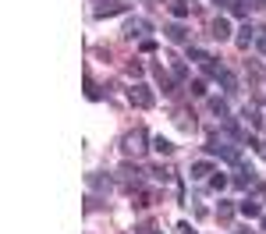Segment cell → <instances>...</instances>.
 Listing matches in <instances>:
<instances>
[{
  "mask_svg": "<svg viewBox=\"0 0 266 234\" xmlns=\"http://www.w3.org/2000/svg\"><path fill=\"white\" fill-rule=\"evenodd\" d=\"M263 231H266V217H263Z\"/></svg>",
  "mask_w": 266,
  "mask_h": 234,
  "instance_id": "484cf974",
  "label": "cell"
},
{
  "mask_svg": "<svg viewBox=\"0 0 266 234\" xmlns=\"http://www.w3.org/2000/svg\"><path fill=\"white\" fill-rule=\"evenodd\" d=\"M209 174H213V167H209L206 160H199V163H192V177H196V181H202V177H209Z\"/></svg>",
  "mask_w": 266,
  "mask_h": 234,
  "instance_id": "8fae6325",
  "label": "cell"
},
{
  "mask_svg": "<svg viewBox=\"0 0 266 234\" xmlns=\"http://www.w3.org/2000/svg\"><path fill=\"white\" fill-rule=\"evenodd\" d=\"M128 75H135V78L142 75V64H138V61H132V64H128Z\"/></svg>",
  "mask_w": 266,
  "mask_h": 234,
  "instance_id": "603a6c76",
  "label": "cell"
},
{
  "mask_svg": "<svg viewBox=\"0 0 266 234\" xmlns=\"http://www.w3.org/2000/svg\"><path fill=\"white\" fill-rule=\"evenodd\" d=\"M188 57H192L196 64H209V61H213V57H209L206 50H199V46H192V50H188Z\"/></svg>",
  "mask_w": 266,
  "mask_h": 234,
  "instance_id": "9a60e30c",
  "label": "cell"
},
{
  "mask_svg": "<svg viewBox=\"0 0 266 234\" xmlns=\"http://www.w3.org/2000/svg\"><path fill=\"white\" fill-rule=\"evenodd\" d=\"M149 174H153V177H156V181H171V170H167V167H153V170H149Z\"/></svg>",
  "mask_w": 266,
  "mask_h": 234,
  "instance_id": "ffe728a7",
  "label": "cell"
},
{
  "mask_svg": "<svg viewBox=\"0 0 266 234\" xmlns=\"http://www.w3.org/2000/svg\"><path fill=\"white\" fill-rule=\"evenodd\" d=\"M231 14H238V18H245V14H249V7H245V0H234V4H231Z\"/></svg>",
  "mask_w": 266,
  "mask_h": 234,
  "instance_id": "d6986e66",
  "label": "cell"
},
{
  "mask_svg": "<svg viewBox=\"0 0 266 234\" xmlns=\"http://www.w3.org/2000/svg\"><path fill=\"white\" fill-rule=\"evenodd\" d=\"M171 68H174V78H185L188 71H185V64L178 61V57H171Z\"/></svg>",
  "mask_w": 266,
  "mask_h": 234,
  "instance_id": "7402d4cb",
  "label": "cell"
},
{
  "mask_svg": "<svg viewBox=\"0 0 266 234\" xmlns=\"http://www.w3.org/2000/svg\"><path fill=\"white\" fill-rule=\"evenodd\" d=\"M163 36H167L171 43H188V29H185L181 21H174V25H167V29H163Z\"/></svg>",
  "mask_w": 266,
  "mask_h": 234,
  "instance_id": "5b68a950",
  "label": "cell"
},
{
  "mask_svg": "<svg viewBox=\"0 0 266 234\" xmlns=\"http://www.w3.org/2000/svg\"><path fill=\"white\" fill-rule=\"evenodd\" d=\"M171 14H174L178 21H181V18H188V4H185V0H171Z\"/></svg>",
  "mask_w": 266,
  "mask_h": 234,
  "instance_id": "7c38bea8",
  "label": "cell"
},
{
  "mask_svg": "<svg viewBox=\"0 0 266 234\" xmlns=\"http://www.w3.org/2000/svg\"><path fill=\"white\" fill-rule=\"evenodd\" d=\"M216 217H220V220H231V217H234V206H231V202H220Z\"/></svg>",
  "mask_w": 266,
  "mask_h": 234,
  "instance_id": "ac0fdd59",
  "label": "cell"
},
{
  "mask_svg": "<svg viewBox=\"0 0 266 234\" xmlns=\"http://www.w3.org/2000/svg\"><path fill=\"white\" fill-rule=\"evenodd\" d=\"M206 149H209L213 156H224V160H238V149H234V146H227V142H220V139H209V142H206Z\"/></svg>",
  "mask_w": 266,
  "mask_h": 234,
  "instance_id": "3957f363",
  "label": "cell"
},
{
  "mask_svg": "<svg viewBox=\"0 0 266 234\" xmlns=\"http://www.w3.org/2000/svg\"><path fill=\"white\" fill-rule=\"evenodd\" d=\"M146 142H149V135H146L142 128H135V132H128V135H125L121 149H125V156H142V153H146Z\"/></svg>",
  "mask_w": 266,
  "mask_h": 234,
  "instance_id": "6da1fadb",
  "label": "cell"
},
{
  "mask_svg": "<svg viewBox=\"0 0 266 234\" xmlns=\"http://www.w3.org/2000/svg\"><path fill=\"white\" fill-rule=\"evenodd\" d=\"M252 39H256V29H252V25H241V29H238V46H241V50H249V43H252Z\"/></svg>",
  "mask_w": 266,
  "mask_h": 234,
  "instance_id": "ba28073f",
  "label": "cell"
},
{
  "mask_svg": "<svg viewBox=\"0 0 266 234\" xmlns=\"http://www.w3.org/2000/svg\"><path fill=\"white\" fill-rule=\"evenodd\" d=\"M153 149H156V153H163V156H171V153H174V142H171V139H163V135H156V139H153Z\"/></svg>",
  "mask_w": 266,
  "mask_h": 234,
  "instance_id": "30bf717a",
  "label": "cell"
},
{
  "mask_svg": "<svg viewBox=\"0 0 266 234\" xmlns=\"http://www.w3.org/2000/svg\"><path fill=\"white\" fill-rule=\"evenodd\" d=\"M216 82H220V85H224L227 92H234V89H238V78L231 75V71H220V78H216Z\"/></svg>",
  "mask_w": 266,
  "mask_h": 234,
  "instance_id": "4fadbf2b",
  "label": "cell"
},
{
  "mask_svg": "<svg viewBox=\"0 0 266 234\" xmlns=\"http://www.w3.org/2000/svg\"><path fill=\"white\" fill-rule=\"evenodd\" d=\"M238 213L252 220V217H259V202H252V199H245V202H238Z\"/></svg>",
  "mask_w": 266,
  "mask_h": 234,
  "instance_id": "9c48e42d",
  "label": "cell"
},
{
  "mask_svg": "<svg viewBox=\"0 0 266 234\" xmlns=\"http://www.w3.org/2000/svg\"><path fill=\"white\" fill-rule=\"evenodd\" d=\"M213 39H220V43L231 39V21H227V18H216V21H213Z\"/></svg>",
  "mask_w": 266,
  "mask_h": 234,
  "instance_id": "52a82bcc",
  "label": "cell"
},
{
  "mask_svg": "<svg viewBox=\"0 0 266 234\" xmlns=\"http://www.w3.org/2000/svg\"><path fill=\"white\" fill-rule=\"evenodd\" d=\"M114 14H125V4H117V0L96 4V18H114Z\"/></svg>",
  "mask_w": 266,
  "mask_h": 234,
  "instance_id": "277c9868",
  "label": "cell"
},
{
  "mask_svg": "<svg viewBox=\"0 0 266 234\" xmlns=\"http://www.w3.org/2000/svg\"><path fill=\"white\" fill-rule=\"evenodd\" d=\"M128 99H132V107H138V110H149L156 99H153V92H149V85H132L128 89Z\"/></svg>",
  "mask_w": 266,
  "mask_h": 234,
  "instance_id": "7a4b0ae2",
  "label": "cell"
},
{
  "mask_svg": "<svg viewBox=\"0 0 266 234\" xmlns=\"http://www.w3.org/2000/svg\"><path fill=\"white\" fill-rule=\"evenodd\" d=\"M121 174H125V185H135V188L142 185V174H138V170H132V167H121Z\"/></svg>",
  "mask_w": 266,
  "mask_h": 234,
  "instance_id": "5bb4252c",
  "label": "cell"
},
{
  "mask_svg": "<svg viewBox=\"0 0 266 234\" xmlns=\"http://www.w3.org/2000/svg\"><path fill=\"white\" fill-rule=\"evenodd\" d=\"M209 107H213V114H216L220 121H227V114H231V110H227V103H224V99H213Z\"/></svg>",
  "mask_w": 266,
  "mask_h": 234,
  "instance_id": "2e32d148",
  "label": "cell"
},
{
  "mask_svg": "<svg viewBox=\"0 0 266 234\" xmlns=\"http://www.w3.org/2000/svg\"><path fill=\"white\" fill-rule=\"evenodd\" d=\"M216 4H234V0H216Z\"/></svg>",
  "mask_w": 266,
  "mask_h": 234,
  "instance_id": "d4e9b609",
  "label": "cell"
},
{
  "mask_svg": "<svg viewBox=\"0 0 266 234\" xmlns=\"http://www.w3.org/2000/svg\"><path fill=\"white\" fill-rule=\"evenodd\" d=\"M259 46H263V50H266V32H263V36H259Z\"/></svg>",
  "mask_w": 266,
  "mask_h": 234,
  "instance_id": "cb8c5ba5",
  "label": "cell"
},
{
  "mask_svg": "<svg viewBox=\"0 0 266 234\" xmlns=\"http://www.w3.org/2000/svg\"><path fill=\"white\" fill-rule=\"evenodd\" d=\"M146 32H149V25H146L142 18H132V21L125 25V36H128V39H138V36H146Z\"/></svg>",
  "mask_w": 266,
  "mask_h": 234,
  "instance_id": "8992f818",
  "label": "cell"
},
{
  "mask_svg": "<svg viewBox=\"0 0 266 234\" xmlns=\"http://www.w3.org/2000/svg\"><path fill=\"white\" fill-rule=\"evenodd\" d=\"M156 75H160V85H163V92H174V78H167V75H163V68H160Z\"/></svg>",
  "mask_w": 266,
  "mask_h": 234,
  "instance_id": "44dd1931",
  "label": "cell"
},
{
  "mask_svg": "<svg viewBox=\"0 0 266 234\" xmlns=\"http://www.w3.org/2000/svg\"><path fill=\"white\" fill-rule=\"evenodd\" d=\"M234 181H238V185H241V188H249V185H252V181H256V174H252V167H249V170H241V174H238V177H234Z\"/></svg>",
  "mask_w": 266,
  "mask_h": 234,
  "instance_id": "e0dca14e",
  "label": "cell"
}]
</instances>
